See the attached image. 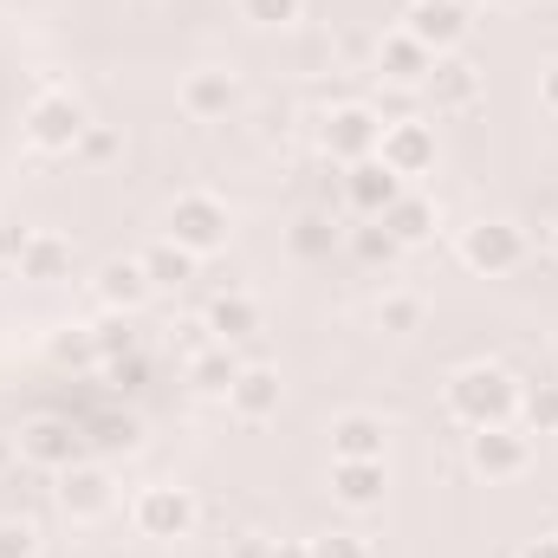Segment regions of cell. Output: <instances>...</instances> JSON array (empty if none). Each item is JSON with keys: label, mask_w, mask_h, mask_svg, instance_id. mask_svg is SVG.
Segmentation results:
<instances>
[{"label": "cell", "mask_w": 558, "mask_h": 558, "mask_svg": "<svg viewBox=\"0 0 558 558\" xmlns=\"http://www.w3.org/2000/svg\"><path fill=\"white\" fill-rule=\"evenodd\" d=\"M20 279H33V286L72 279V241L52 234V228H33V241H26V254H20Z\"/></svg>", "instance_id": "7402d4cb"}, {"label": "cell", "mask_w": 558, "mask_h": 558, "mask_svg": "<svg viewBox=\"0 0 558 558\" xmlns=\"http://www.w3.org/2000/svg\"><path fill=\"white\" fill-rule=\"evenodd\" d=\"M228 558H274V539H267V533H241V539L228 546Z\"/></svg>", "instance_id": "e575fe53"}, {"label": "cell", "mask_w": 558, "mask_h": 558, "mask_svg": "<svg viewBox=\"0 0 558 558\" xmlns=\"http://www.w3.org/2000/svg\"><path fill=\"white\" fill-rule=\"evenodd\" d=\"M520 428L526 435H558V384H520Z\"/></svg>", "instance_id": "d4e9b609"}, {"label": "cell", "mask_w": 558, "mask_h": 558, "mask_svg": "<svg viewBox=\"0 0 558 558\" xmlns=\"http://www.w3.org/2000/svg\"><path fill=\"white\" fill-rule=\"evenodd\" d=\"M26 241H33V228H20V221H7V215H0V267H20Z\"/></svg>", "instance_id": "836d02e7"}, {"label": "cell", "mask_w": 558, "mask_h": 558, "mask_svg": "<svg viewBox=\"0 0 558 558\" xmlns=\"http://www.w3.org/2000/svg\"><path fill=\"white\" fill-rule=\"evenodd\" d=\"M377 143H384V118H377V105H338V111H325V124H318V149H325L338 169L371 162Z\"/></svg>", "instance_id": "52a82bcc"}, {"label": "cell", "mask_w": 558, "mask_h": 558, "mask_svg": "<svg viewBox=\"0 0 558 558\" xmlns=\"http://www.w3.org/2000/svg\"><path fill=\"white\" fill-rule=\"evenodd\" d=\"M468 26H474V20H468L461 0H416L410 20H403V33H416L435 59H441V52H461V46H468Z\"/></svg>", "instance_id": "9a60e30c"}, {"label": "cell", "mask_w": 558, "mask_h": 558, "mask_svg": "<svg viewBox=\"0 0 558 558\" xmlns=\"http://www.w3.org/2000/svg\"><path fill=\"white\" fill-rule=\"evenodd\" d=\"M305 553H312V558H371V546H364L357 533H338V526H331V533L305 539Z\"/></svg>", "instance_id": "d6a6232c"}, {"label": "cell", "mask_w": 558, "mask_h": 558, "mask_svg": "<svg viewBox=\"0 0 558 558\" xmlns=\"http://www.w3.org/2000/svg\"><path fill=\"white\" fill-rule=\"evenodd\" d=\"M274 558H312V553H305V539H286V546H274Z\"/></svg>", "instance_id": "f35d334b"}, {"label": "cell", "mask_w": 558, "mask_h": 558, "mask_svg": "<svg viewBox=\"0 0 558 558\" xmlns=\"http://www.w3.org/2000/svg\"><path fill=\"white\" fill-rule=\"evenodd\" d=\"M92 338H98V364H111V357H131V351H137V331H131V318H124V312H111L105 325H92Z\"/></svg>", "instance_id": "f546056e"}, {"label": "cell", "mask_w": 558, "mask_h": 558, "mask_svg": "<svg viewBox=\"0 0 558 558\" xmlns=\"http://www.w3.org/2000/svg\"><path fill=\"white\" fill-rule=\"evenodd\" d=\"M175 105H182V118H195V124H221V118L241 105V78H234L228 65H195V72L182 78Z\"/></svg>", "instance_id": "30bf717a"}, {"label": "cell", "mask_w": 558, "mask_h": 558, "mask_svg": "<svg viewBox=\"0 0 558 558\" xmlns=\"http://www.w3.org/2000/svg\"><path fill=\"white\" fill-rule=\"evenodd\" d=\"M384 228H390V241L410 254V247H428L435 241V228H441V215H435V202L422 195V189H403L390 208H384Z\"/></svg>", "instance_id": "d6986e66"}, {"label": "cell", "mask_w": 558, "mask_h": 558, "mask_svg": "<svg viewBox=\"0 0 558 558\" xmlns=\"http://www.w3.org/2000/svg\"><path fill=\"white\" fill-rule=\"evenodd\" d=\"M92 292H98L105 312H124V318H131L156 286H149V274H143V260H105L98 279H92Z\"/></svg>", "instance_id": "ffe728a7"}, {"label": "cell", "mask_w": 558, "mask_h": 558, "mask_svg": "<svg viewBox=\"0 0 558 558\" xmlns=\"http://www.w3.org/2000/svg\"><path fill=\"white\" fill-rule=\"evenodd\" d=\"M111 507H118V481H111V468H98V461H72V468L59 474V513H65V520L92 526V520H105Z\"/></svg>", "instance_id": "9c48e42d"}, {"label": "cell", "mask_w": 558, "mask_h": 558, "mask_svg": "<svg viewBox=\"0 0 558 558\" xmlns=\"http://www.w3.org/2000/svg\"><path fill=\"white\" fill-rule=\"evenodd\" d=\"M422 318H428L422 292H384V299H377V325H384V331H397V338L422 331Z\"/></svg>", "instance_id": "4316f807"}, {"label": "cell", "mask_w": 558, "mask_h": 558, "mask_svg": "<svg viewBox=\"0 0 558 558\" xmlns=\"http://www.w3.org/2000/svg\"><path fill=\"white\" fill-rule=\"evenodd\" d=\"M487 7H526V0H487Z\"/></svg>", "instance_id": "60d3db41"}, {"label": "cell", "mask_w": 558, "mask_h": 558, "mask_svg": "<svg viewBox=\"0 0 558 558\" xmlns=\"http://www.w3.org/2000/svg\"><path fill=\"white\" fill-rule=\"evenodd\" d=\"M20 461L26 468H46V474H65L72 461H78V428L65 416H33L26 428H20Z\"/></svg>", "instance_id": "8fae6325"}, {"label": "cell", "mask_w": 558, "mask_h": 558, "mask_svg": "<svg viewBox=\"0 0 558 558\" xmlns=\"http://www.w3.org/2000/svg\"><path fill=\"white\" fill-rule=\"evenodd\" d=\"M228 234H234V208H228L215 189H182V195L169 202V215H162V241L189 247L195 260L221 254V247H228Z\"/></svg>", "instance_id": "7a4b0ae2"}, {"label": "cell", "mask_w": 558, "mask_h": 558, "mask_svg": "<svg viewBox=\"0 0 558 558\" xmlns=\"http://www.w3.org/2000/svg\"><path fill=\"white\" fill-rule=\"evenodd\" d=\"M454 254H461V267H468V274L507 279L520 260H526V234H520L513 221H474V228H461Z\"/></svg>", "instance_id": "8992f818"}, {"label": "cell", "mask_w": 558, "mask_h": 558, "mask_svg": "<svg viewBox=\"0 0 558 558\" xmlns=\"http://www.w3.org/2000/svg\"><path fill=\"white\" fill-rule=\"evenodd\" d=\"M553 254H558V234H553Z\"/></svg>", "instance_id": "b9f144b4"}, {"label": "cell", "mask_w": 558, "mask_h": 558, "mask_svg": "<svg viewBox=\"0 0 558 558\" xmlns=\"http://www.w3.org/2000/svg\"><path fill=\"white\" fill-rule=\"evenodd\" d=\"M279 397H286V384H279L274 364H241V377L228 384V416L234 422H274L279 416Z\"/></svg>", "instance_id": "2e32d148"}, {"label": "cell", "mask_w": 558, "mask_h": 558, "mask_svg": "<svg viewBox=\"0 0 558 558\" xmlns=\"http://www.w3.org/2000/svg\"><path fill=\"white\" fill-rule=\"evenodd\" d=\"M13 454H20V448H13V435H0V474L13 468Z\"/></svg>", "instance_id": "ab89813d"}, {"label": "cell", "mask_w": 558, "mask_h": 558, "mask_svg": "<svg viewBox=\"0 0 558 558\" xmlns=\"http://www.w3.org/2000/svg\"><path fill=\"white\" fill-rule=\"evenodd\" d=\"M234 7H241V20L260 26V33H279V26H299V20H305V0H234Z\"/></svg>", "instance_id": "83f0119b"}, {"label": "cell", "mask_w": 558, "mask_h": 558, "mask_svg": "<svg viewBox=\"0 0 558 558\" xmlns=\"http://www.w3.org/2000/svg\"><path fill=\"white\" fill-rule=\"evenodd\" d=\"M195 520H202L195 494H189V487H169V481L143 487L137 500H131V526H137L143 539H156V546H169V539H189V533H195Z\"/></svg>", "instance_id": "5b68a950"}, {"label": "cell", "mask_w": 558, "mask_h": 558, "mask_svg": "<svg viewBox=\"0 0 558 558\" xmlns=\"http://www.w3.org/2000/svg\"><path fill=\"white\" fill-rule=\"evenodd\" d=\"M468 468L494 487V481H520L533 468V435L520 422H487V428H468Z\"/></svg>", "instance_id": "277c9868"}, {"label": "cell", "mask_w": 558, "mask_h": 558, "mask_svg": "<svg viewBox=\"0 0 558 558\" xmlns=\"http://www.w3.org/2000/svg\"><path fill=\"white\" fill-rule=\"evenodd\" d=\"M137 260H143V274H149V286H156V292H175V286H189V279H195V267H202V260H195L189 247H175V241H156V247H143Z\"/></svg>", "instance_id": "cb8c5ba5"}, {"label": "cell", "mask_w": 558, "mask_h": 558, "mask_svg": "<svg viewBox=\"0 0 558 558\" xmlns=\"http://www.w3.org/2000/svg\"><path fill=\"white\" fill-rule=\"evenodd\" d=\"M422 92H428V105H435L441 118H461V111L481 105V65H474L468 52H441Z\"/></svg>", "instance_id": "7c38bea8"}, {"label": "cell", "mask_w": 558, "mask_h": 558, "mask_svg": "<svg viewBox=\"0 0 558 558\" xmlns=\"http://www.w3.org/2000/svg\"><path fill=\"white\" fill-rule=\"evenodd\" d=\"M390 494V468L384 461H331V500L351 513H377Z\"/></svg>", "instance_id": "e0dca14e"}, {"label": "cell", "mask_w": 558, "mask_h": 558, "mask_svg": "<svg viewBox=\"0 0 558 558\" xmlns=\"http://www.w3.org/2000/svg\"><path fill=\"white\" fill-rule=\"evenodd\" d=\"M241 377V357H234V344H221V338H208V344H195V357H189V390L195 397H228V384Z\"/></svg>", "instance_id": "44dd1931"}, {"label": "cell", "mask_w": 558, "mask_h": 558, "mask_svg": "<svg viewBox=\"0 0 558 558\" xmlns=\"http://www.w3.org/2000/svg\"><path fill=\"white\" fill-rule=\"evenodd\" d=\"M441 403L461 428H487V422H513L520 410V377L507 364H461L441 384Z\"/></svg>", "instance_id": "6da1fadb"}, {"label": "cell", "mask_w": 558, "mask_h": 558, "mask_svg": "<svg viewBox=\"0 0 558 558\" xmlns=\"http://www.w3.org/2000/svg\"><path fill=\"white\" fill-rule=\"evenodd\" d=\"M286 241H292V254H299V260H318V254H331V241H338V221H331L325 208H305V215L292 221V234H286Z\"/></svg>", "instance_id": "484cf974"}, {"label": "cell", "mask_w": 558, "mask_h": 558, "mask_svg": "<svg viewBox=\"0 0 558 558\" xmlns=\"http://www.w3.org/2000/svg\"><path fill=\"white\" fill-rule=\"evenodd\" d=\"M202 331H208V338H221V344H241V338H254V331H260V305H254L247 292H221V299L208 305Z\"/></svg>", "instance_id": "603a6c76"}, {"label": "cell", "mask_w": 558, "mask_h": 558, "mask_svg": "<svg viewBox=\"0 0 558 558\" xmlns=\"http://www.w3.org/2000/svg\"><path fill=\"white\" fill-rule=\"evenodd\" d=\"M85 131H92L85 98H72V92H59V85H46V92L26 105V118H20V137H26L33 156H78Z\"/></svg>", "instance_id": "3957f363"}, {"label": "cell", "mask_w": 558, "mask_h": 558, "mask_svg": "<svg viewBox=\"0 0 558 558\" xmlns=\"http://www.w3.org/2000/svg\"><path fill=\"white\" fill-rule=\"evenodd\" d=\"M377 162L416 189L422 175H435V124H428V118H384Z\"/></svg>", "instance_id": "ba28073f"}, {"label": "cell", "mask_w": 558, "mask_h": 558, "mask_svg": "<svg viewBox=\"0 0 558 558\" xmlns=\"http://www.w3.org/2000/svg\"><path fill=\"white\" fill-rule=\"evenodd\" d=\"M410 7H416V0H410Z\"/></svg>", "instance_id": "7bdbcfd3"}, {"label": "cell", "mask_w": 558, "mask_h": 558, "mask_svg": "<svg viewBox=\"0 0 558 558\" xmlns=\"http://www.w3.org/2000/svg\"><path fill=\"white\" fill-rule=\"evenodd\" d=\"M338 189H344V208H351L357 221H384V208H390L410 182H403V175H390V169L371 156V162H351V169L338 175Z\"/></svg>", "instance_id": "4fadbf2b"}, {"label": "cell", "mask_w": 558, "mask_h": 558, "mask_svg": "<svg viewBox=\"0 0 558 558\" xmlns=\"http://www.w3.org/2000/svg\"><path fill=\"white\" fill-rule=\"evenodd\" d=\"M52 357H59V364H98V338H92L85 325H65V331L52 338Z\"/></svg>", "instance_id": "4dcf8cb0"}, {"label": "cell", "mask_w": 558, "mask_h": 558, "mask_svg": "<svg viewBox=\"0 0 558 558\" xmlns=\"http://www.w3.org/2000/svg\"><path fill=\"white\" fill-rule=\"evenodd\" d=\"M111 149H118V137H111V131H98V124L85 131V143H78V156H111Z\"/></svg>", "instance_id": "d590c367"}, {"label": "cell", "mask_w": 558, "mask_h": 558, "mask_svg": "<svg viewBox=\"0 0 558 558\" xmlns=\"http://www.w3.org/2000/svg\"><path fill=\"white\" fill-rule=\"evenodd\" d=\"M539 105H546V111L558 118V59L546 65V72H539Z\"/></svg>", "instance_id": "8d00e7d4"}, {"label": "cell", "mask_w": 558, "mask_h": 558, "mask_svg": "<svg viewBox=\"0 0 558 558\" xmlns=\"http://www.w3.org/2000/svg\"><path fill=\"white\" fill-rule=\"evenodd\" d=\"M520 558H558V539H526V546H520Z\"/></svg>", "instance_id": "74e56055"}, {"label": "cell", "mask_w": 558, "mask_h": 558, "mask_svg": "<svg viewBox=\"0 0 558 558\" xmlns=\"http://www.w3.org/2000/svg\"><path fill=\"white\" fill-rule=\"evenodd\" d=\"M384 448H390L384 416H371V410H344V416L331 422V461H384Z\"/></svg>", "instance_id": "ac0fdd59"}, {"label": "cell", "mask_w": 558, "mask_h": 558, "mask_svg": "<svg viewBox=\"0 0 558 558\" xmlns=\"http://www.w3.org/2000/svg\"><path fill=\"white\" fill-rule=\"evenodd\" d=\"M351 254H357L364 267H390L403 247L390 241V228H384V221H357V228H351Z\"/></svg>", "instance_id": "f1b7e54d"}, {"label": "cell", "mask_w": 558, "mask_h": 558, "mask_svg": "<svg viewBox=\"0 0 558 558\" xmlns=\"http://www.w3.org/2000/svg\"><path fill=\"white\" fill-rule=\"evenodd\" d=\"M428 72H435V52L422 46L416 33H384L377 39V78L390 85V92H422L428 85Z\"/></svg>", "instance_id": "5bb4252c"}, {"label": "cell", "mask_w": 558, "mask_h": 558, "mask_svg": "<svg viewBox=\"0 0 558 558\" xmlns=\"http://www.w3.org/2000/svg\"><path fill=\"white\" fill-rule=\"evenodd\" d=\"M0 558H39V526L33 520H0Z\"/></svg>", "instance_id": "1f68e13d"}]
</instances>
